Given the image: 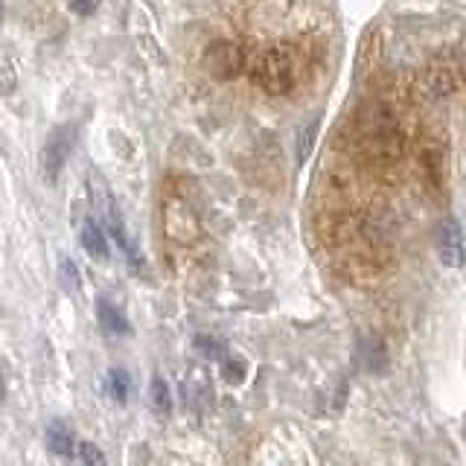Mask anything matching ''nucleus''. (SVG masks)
I'll list each match as a JSON object with an SVG mask.
<instances>
[{"mask_svg":"<svg viewBox=\"0 0 466 466\" xmlns=\"http://www.w3.org/2000/svg\"><path fill=\"white\" fill-rule=\"evenodd\" d=\"M437 245H441V259L446 266L458 268L463 262V239H461V230L455 222H446L441 228V237H437Z\"/></svg>","mask_w":466,"mask_h":466,"instance_id":"4","label":"nucleus"},{"mask_svg":"<svg viewBox=\"0 0 466 466\" xmlns=\"http://www.w3.org/2000/svg\"><path fill=\"white\" fill-rule=\"evenodd\" d=\"M320 67V47L315 35L268 38L251 53V79L268 96H291Z\"/></svg>","mask_w":466,"mask_h":466,"instance_id":"1","label":"nucleus"},{"mask_svg":"<svg viewBox=\"0 0 466 466\" xmlns=\"http://www.w3.org/2000/svg\"><path fill=\"white\" fill-rule=\"evenodd\" d=\"M82 245H85V251L91 257L108 259V242H106V237H102V230H99V225L94 222V218H87L85 228H82Z\"/></svg>","mask_w":466,"mask_h":466,"instance_id":"6","label":"nucleus"},{"mask_svg":"<svg viewBox=\"0 0 466 466\" xmlns=\"http://www.w3.org/2000/svg\"><path fill=\"white\" fill-rule=\"evenodd\" d=\"M99 324L106 327V332L116 335V332H126V318L116 312V306H111L108 300H99Z\"/></svg>","mask_w":466,"mask_h":466,"instance_id":"8","label":"nucleus"},{"mask_svg":"<svg viewBox=\"0 0 466 466\" xmlns=\"http://www.w3.org/2000/svg\"><path fill=\"white\" fill-rule=\"evenodd\" d=\"M201 62H204V70H208L210 79L233 82L237 76H242L245 70H251V53L233 38H218L204 50Z\"/></svg>","mask_w":466,"mask_h":466,"instance_id":"2","label":"nucleus"},{"mask_svg":"<svg viewBox=\"0 0 466 466\" xmlns=\"http://www.w3.org/2000/svg\"><path fill=\"white\" fill-rule=\"evenodd\" d=\"M461 82V73L455 67V62L451 58H446V62H434L431 70H429V87L434 94H451Z\"/></svg>","mask_w":466,"mask_h":466,"instance_id":"5","label":"nucleus"},{"mask_svg":"<svg viewBox=\"0 0 466 466\" xmlns=\"http://www.w3.org/2000/svg\"><path fill=\"white\" fill-rule=\"evenodd\" d=\"M242 4H248V6H251V4H257V6H266V4H271V0H242Z\"/></svg>","mask_w":466,"mask_h":466,"instance_id":"14","label":"nucleus"},{"mask_svg":"<svg viewBox=\"0 0 466 466\" xmlns=\"http://www.w3.org/2000/svg\"><path fill=\"white\" fill-rule=\"evenodd\" d=\"M111 385H114V393H116V397L126 400V390H128V385H126V376H123L120 370H116V373L111 376Z\"/></svg>","mask_w":466,"mask_h":466,"instance_id":"12","label":"nucleus"},{"mask_svg":"<svg viewBox=\"0 0 466 466\" xmlns=\"http://www.w3.org/2000/svg\"><path fill=\"white\" fill-rule=\"evenodd\" d=\"M79 461L82 466H106V458L94 443H79Z\"/></svg>","mask_w":466,"mask_h":466,"instance_id":"9","label":"nucleus"},{"mask_svg":"<svg viewBox=\"0 0 466 466\" xmlns=\"http://www.w3.org/2000/svg\"><path fill=\"white\" fill-rule=\"evenodd\" d=\"M152 400L157 405V411H169V390L164 385V379H155L152 382Z\"/></svg>","mask_w":466,"mask_h":466,"instance_id":"10","label":"nucleus"},{"mask_svg":"<svg viewBox=\"0 0 466 466\" xmlns=\"http://www.w3.org/2000/svg\"><path fill=\"white\" fill-rule=\"evenodd\" d=\"M73 149V128H56L53 135L44 143V155H41V169H44V178L56 181L58 172L65 169L67 164V155Z\"/></svg>","mask_w":466,"mask_h":466,"instance_id":"3","label":"nucleus"},{"mask_svg":"<svg viewBox=\"0 0 466 466\" xmlns=\"http://www.w3.org/2000/svg\"><path fill=\"white\" fill-rule=\"evenodd\" d=\"M47 443L56 455H70L73 451V434L62 426V422H50L47 429Z\"/></svg>","mask_w":466,"mask_h":466,"instance_id":"7","label":"nucleus"},{"mask_svg":"<svg viewBox=\"0 0 466 466\" xmlns=\"http://www.w3.org/2000/svg\"><path fill=\"white\" fill-rule=\"evenodd\" d=\"M67 4L76 15H94L96 6H99V0H67Z\"/></svg>","mask_w":466,"mask_h":466,"instance_id":"11","label":"nucleus"},{"mask_svg":"<svg viewBox=\"0 0 466 466\" xmlns=\"http://www.w3.org/2000/svg\"><path fill=\"white\" fill-rule=\"evenodd\" d=\"M62 271H65V286H73V289H76V268H73V262H65Z\"/></svg>","mask_w":466,"mask_h":466,"instance_id":"13","label":"nucleus"}]
</instances>
